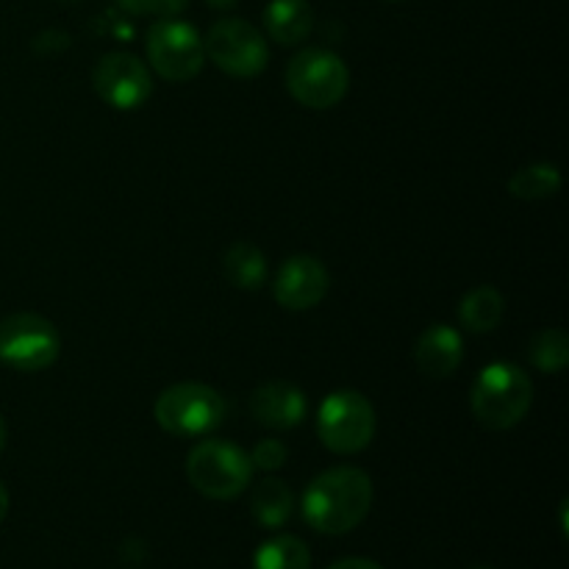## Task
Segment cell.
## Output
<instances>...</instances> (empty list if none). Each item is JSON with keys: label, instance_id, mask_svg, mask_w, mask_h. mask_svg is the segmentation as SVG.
<instances>
[{"label": "cell", "instance_id": "4316f807", "mask_svg": "<svg viewBox=\"0 0 569 569\" xmlns=\"http://www.w3.org/2000/svg\"><path fill=\"white\" fill-rule=\"evenodd\" d=\"M387 3H403V0H387Z\"/></svg>", "mask_w": 569, "mask_h": 569}, {"label": "cell", "instance_id": "9c48e42d", "mask_svg": "<svg viewBox=\"0 0 569 569\" xmlns=\"http://www.w3.org/2000/svg\"><path fill=\"white\" fill-rule=\"evenodd\" d=\"M144 48H148L150 67L164 81L172 83L192 81L194 76H200L206 64L203 37L198 33V28L183 20H176V17L156 20L148 28Z\"/></svg>", "mask_w": 569, "mask_h": 569}, {"label": "cell", "instance_id": "ac0fdd59", "mask_svg": "<svg viewBox=\"0 0 569 569\" xmlns=\"http://www.w3.org/2000/svg\"><path fill=\"white\" fill-rule=\"evenodd\" d=\"M253 569H311L309 545L292 533H278L253 553Z\"/></svg>", "mask_w": 569, "mask_h": 569}, {"label": "cell", "instance_id": "d4e9b609", "mask_svg": "<svg viewBox=\"0 0 569 569\" xmlns=\"http://www.w3.org/2000/svg\"><path fill=\"white\" fill-rule=\"evenodd\" d=\"M206 3H209L211 9H217V11H228V9H233L239 0H206Z\"/></svg>", "mask_w": 569, "mask_h": 569}, {"label": "cell", "instance_id": "4fadbf2b", "mask_svg": "<svg viewBox=\"0 0 569 569\" xmlns=\"http://www.w3.org/2000/svg\"><path fill=\"white\" fill-rule=\"evenodd\" d=\"M461 359H465V339L445 322L426 328L415 345V365L428 378L453 376Z\"/></svg>", "mask_w": 569, "mask_h": 569}, {"label": "cell", "instance_id": "cb8c5ba5", "mask_svg": "<svg viewBox=\"0 0 569 569\" xmlns=\"http://www.w3.org/2000/svg\"><path fill=\"white\" fill-rule=\"evenodd\" d=\"M6 515H9V492H6V487L0 483V522L6 520Z\"/></svg>", "mask_w": 569, "mask_h": 569}, {"label": "cell", "instance_id": "5bb4252c", "mask_svg": "<svg viewBox=\"0 0 569 569\" xmlns=\"http://www.w3.org/2000/svg\"><path fill=\"white\" fill-rule=\"evenodd\" d=\"M264 31L283 48L300 44L315 31V9L309 0H270L264 9Z\"/></svg>", "mask_w": 569, "mask_h": 569}, {"label": "cell", "instance_id": "44dd1931", "mask_svg": "<svg viewBox=\"0 0 569 569\" xmlns=\"http://www.w3.org/2000/svg\"><path fill=\"white\" fill-rule=\"evenodd\" d=\"M117 3H120L126 11H131V14H139V17L150 14L164 20V17L181 14V11L189 6V0H117Z\"/></svg>", "mask_w": 569, "mask_h": 569}, {"label": "cell", "instance_id": "484cf974", "mask_svg": "<svg viewBox=\"0 0 569 569\" xmlns=\"http://www.w3.org/2000/svg\"><path fill=\"white\" fill-rule=\"evenodd\" d=\"M6 439H9V428H6L3 415H0V453H3V448H6Z\"/></svg>", "mask_w": 569, "mask_h": 569}, {"label": "cell", "instance_id": "ffe728a7", "mask_svg": "<svg viewBox=\"0 0 569 569\" xmlns=\"http://www.w3.org/2000/svg\"><path fill=\"white\" fill-rule=\"evenodd\" d=\"M528 359L537 370L559 376L569 361V339L561 328H545L528 342Z\"/></svg>", "mask_w": 569, "mask_h": 569}, {"label": "cell", "instance_id": "7a4b0ae2", "mask_svg": "<svg viewBox=\"0 0 569 569\" xmlns=\"http://www.w3.org/2000/svg\"><path fill=\"white\" fill-rule=\"evenodd\" d=\"M533 403V381L522 367L495 361L483 367L470 389L472 417L489 431H509L520 426Z\"/></svg>", "mask_w": 569, "mask_h": 569}, {"label": "cell", "instance_id": "8fae6325", "mask_svg": "<svg viewBox=\"0 0 569 569\" xmlns=\"http://www.w3.org/2000/svg\"><path fill=\"white\" fill-rule=\"evenodd\" d=\"M328 287H331V276H328L326 264L315 256L298 253L281 264L276 283H272V295L283 309L309 311L320 306V300L328 295Z\"/></svg>", "mask_w": 569, "mask_h": 569}, {"label": "cell", "instance_id": "277c9868", "mask_svg": "<svg viewBox=\"0 0 569 569\" xmlns=\"http://www.w3.org/2000/svg\"><path fill=\"white\" fill-rule=\"evenodd\" d=\"M253 461L226 439H203L187 456V478L209 500H233L253 481Z\"/></svg>", "mask_w": 569, "mask_h": 569}, {"label": "cell", "instance_id": "5b68a950", "mask_svg": "<svg viewBox=\"0 0 569 569\" xmlns=\"http://www.w3.org/2000/svg\"><path fill=\"white\" fill-rule=\"evenodd\" d=\"M317 437L331 453H361L376 437V409L356 389H337L317 411Z\"/></svg>", "mask_w": 569, "mask_h": 569}, {"label": "cell", "instance_id": "603a6c76", "mask_svg": "<svg viewBox=\"0 0 569 569\" xmlns=\"http://www.w3.org/2000/svg\"><path fill=\"white\" fill-rule=\"evenodd\" d=\"M328 569H383V567L376 565V561H370V559H342Z\"/></svg>", "mask_w": 569, "mask_h": 569}, {"label": "cell", "instance_id": "9a60e30c", "mask_svg": "<svg viewBox=\"0 0 569 569\" xmlns=\"http://www.w3.org/2000/svg\"><path fill=\"white\" fill-rule=\"evenodd\" d=\"M267 256L261 253L256 244L250 242H233L222 256V276L231 287L244 289V292H256L267 283Z\"/></svg>", "mask_w": 569, "mask_h": 569}, {"label": "cell", "instance_id": "7c38bea8", "mask_svg": "<svg viewBox=\"0 0 569 569\" xmlns=\"http://www.w3.org/2000/svg\"><path fill=\"white\" fill-rule=\"evenodd\" d=\"M250 415L272 431H289L306 420V395L289 381H270L250 395Z\"/></svg>", "mask_w": 569, "mask_h": 569}, {"label": "cell", "instance_id": "d6986e66", "mask_svg": "<svg viewBox=\"0 0 569 569\" xmlns=\"http://www.w3.org/2000/svg\"><path fill=\"white\" fill-rule=\"evenodd\" d=\"M561 189V172L556 164L539 161V164H528L517 170L509 178V192L517 200H548Z\"/></svg>", "mask_w": 569, "mask_h": 569}, {"label": "cell", "instance_id": "6da1fadb", "mask_svg": "<svg viewBox=\"0 0 569 569\" xmlns=\"http://www.w3.org/2000/svg\"><path fill=\"white\" fill-rule=\"evenodd\" d=\"M372 509V481L359 467H331L306 487V526L326 537H342L359 528Z\"/></svg>", "mask_w": 569, "mask_h": 569}, {"label": "cell", "instance_id": "7402d4cb", "mask_svg": "<svg viewBox=\"0 0 569 569\" xmlns=\"http://www.w3.org/2000/svg\"><path fill=\"white\" fill-rule=\"evenodd\" d=\"M248 456L250 461H253V467H259V470L264 472H272V470H281V467L287 465L289 450L281 439H261Z\"/></svg>", "mask_w": 569, "mask_h": 569}, {"label": "cell", "instance_id": "30bf717a", "mask_svg": "<svg viewBox=\"0 0 569 569\" xmlns=\"http://www.w3.org/2000/svg\"><path fill=\"white\" fill-rule=\"evenodd\" d=\"M92 83L98 98L117 111L139 109L153 94V78H150L148 64L122 50L100 56L92 70Z\"/></svg>", "mask_w": 569, "mask_h": 569}, {"label": "cell", "instance_id": "ba28073f", "mask_svg": "<svg viewBox=\"0 0 569 569\" xmlns=\"http://www.w3.org/2000/svg\"><path fill=\"white\" fill-rule=\"evenodd\" d=\"M203 50L206 59L214 61V67L231 78H256L270 64L264 33L239 17L217 20L203 37Z\"/></svg>", "mask_w": 569, "mask_h": 569}, {"label": "cell", "instance_id": "e0dca14e", "mask_svg": "<svg viewBox=\"0 0 569 569\" xmlns=\"http://www.w3.org/2000/svg\"><path fill=\"white\" fill-rule=\"evenodd\" d=\"M506 298L495 287H476L459 303V320L470 333H489L500 326Z\"/></svg>", "mask_w": 569, "mask_h": 569}, {"label": "cell", "instance_id": "8992f818", "mask_svg": "<svg viewBox=\"0 0 569 569\" xmlns=\"http://www.w3.org/2000/svg\"><path fill=\"white\" fill-rule=\"evenodd\" d=\"M287 89L300 106L333 109L350 89V70L333 50L306 48L287 64Z\"/></svg>", "mask_w": 569, "mask_h": 569}, {"label": "cell", "instance_id": "52a82bcc", "mask_svg": "<svg viewBox=\"0 0 569 569\" xmlns=\"http://www.w3.org/2000/svg\"><path fill=\"white\" fill-rule=\"evenodd\" d=\"M61 353L53 322L33 311H17L0 320V361L17 372L48 370Z\"/></svg>", "mask_w": 569, "mask_h": 569}, {"label": "cell", "instance_id": "83f0119b", "mask_svg": "<svg viewBox=\"0 0 569 569\" xmlns=\"http://www.w3.org/2000/svg\"><path fill=\"white\" fill-rule=\"evenodd\" d=\"M476 569H492V567H476Z\"/></svg>", "mask_w": 569, "mask_h": 569}, {"label": "cell", "instance_id": "2e32d148", "mask_svg": "<svg viewBox=\"0 0 569 569\" xmlns=\"http://www.w3.org/2000/svg\"><path fill=\"white\" fill-rule=\"evenodd\" d=\"M250 511H253L256 522L270 528V531L287 526L289 517H292L295 511V495L292 489H289V483L281 481V478H264V481L253 489Z\"/></svg>", "mask_w": 569, "mask_h": 569}, {"label": "cell", "instance_id": "3957f363", "mask_svg": "<svg viewBox=\"0 0 569 569\" xmlns=\"http://www.w3.org/2000/svg\"><path fill=\"white\" fill-rule=\"evenodd\" d=\"M156 422L172 437H209L226 422L228 403L214 387L198 381L172 383L156 398Z\"/></svg>", "mask_w": 569, "mask_h": 569}]
</instances>
